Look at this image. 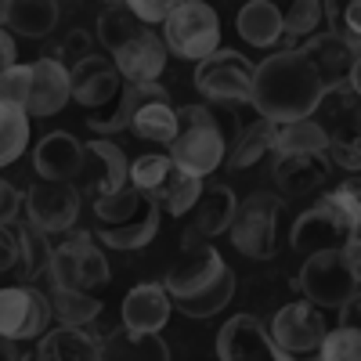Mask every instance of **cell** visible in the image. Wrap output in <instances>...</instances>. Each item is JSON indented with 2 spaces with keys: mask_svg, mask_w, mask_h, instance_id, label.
<instances>
[{
  "mask_svg": "<svg viewBox=\"0 0 361 361\" xmlns=\"http://www.w3.org/2000/svg\"><path fill=\"white\" fill-rule=\"evenodd\" d=\"M141 22L130 15V8L127 4H109L102 15H98V40L109 47V51H116V47H123L130 37H137L141 33Z\"/></svg>",
  "mask_w": 361,
  "mask_h": 361,
  "instance_id": "obj_38",
  "label": "cell"
},
{
  "mask_svg": "<svg viewBox=\"0 0 361 361\" xmlns=\"http://www.w3.org/2000/svg\"><path fill=\"white\" fill-rule=\"evenodd\" d=\"M58 18H62V8L54 4V0H15V4H8V29H15L18 37H47L51 29L58 25Z\"/></svg>",
  "mask_w": 361,
  "mask_h": 361,
  "instance_id": "obj_30",
  "label": "cell"
},
{
  "mask_svg": "<svg viewBox=\"0 0 361 361\" xmlns=\"http://www.w3.org/2000/svg\"><path fill=\"white\" fill-rule=\"evenodd\" d=\"M235 29L246 44L267 51V47L282 44V11L271 4V0H250V4L238 11Z\"/></svg>",
  "mask_w": 361,
  "mask_h": 361,
  "instance_id": "obj_28",
  "label": "cell"
},
{
  "mask_svg": "<svg viewBox=\"0 0 361 361\" xmlns=\"http://www.w3.org/2000/svg\"><path fill=\"white\" fill-rule=\"evenodd\" d=\"M314 209H322V214H329L333 221H340L343 228L357 231V224H361V192H357V180L322 192L318 202H314Z\"/></svg>",
  "mask_w": 361,
  "mask_h": 361,
  "instance_id": "obj_37",
  "label": "cell"
},
{
  "mask_svg": "<svg viewBox=\"0 0 361 361\" xmlns=\"http://www.w3.org/2000/svg\"><path fill=\"white\" fill-rule=\"evenodd\" d=\"M18 209H22L18 188H11L8 180L0 177V224H15L18 221Z\"/></svg>",
  "mask_w": 361,
  "mask_h": 361,
  "instance_id": "obj_43",
  "label": "cell"
},
{
  "mask_svg": "<svg viewBox=\"0 0 361 361\" xmlns=\"http://www.w3.org/2000/svg\"><path fill=\"white\" fill-rule=\"evenodd\" d=\"M322 94H325V83L318 80L314 66L296 47L264 58L253 69L250 105L260 112V119H267L275 127L296 123V119H311Z\"/></svg>",
  "mask_w": 361,
  "mask_h": 361,
  "instance_id": "obj_1",
  "label": "cell"
},
{
  "mask_svg": "<svg viewBox=\"0 0 361 361\" xmlns=\"http://www.w3.org/2000/svg\"><path fill=\"white\" fill-rule=\"evenodd\" d=\"M51 325V304L37 286L0 289V340H40Z\"/></svg>",
  "mask_w": 361,
  "mask_h": 361,
  "instance_id": "obj_13",
  "label": "cell"
},
{
  "mask_svg": "<svg viewBox=\"0 0 361 361\" xmlns=\"http://www.w3.org/2000/svg\"><path fill=\"white\" fill-rule=\"evenodd\" d=\"M282 195L279 192H253L235 206L231 217V243L250 260H271L279 253V217H282Z\"/></svg>",
  "mask_w": 361,
  "mask_h": 361,
  "instance_id": "obj_6",
  "label": "cell"
},
{
  "mask_svg": "<svg viewBox=\"0 0 361 361\" xmlns=\"http://www.w3.org/2000/svg\"><path fill=\"white\" fill-rule=\"evenodd\" d=\"M166 47L152 29H141L137 37H130L123 47L112 51V66L119 73V80L127 83H156L159 73L166 69Z\"/></svg>",
  "mask_w": 361,
  "mask_h": 361,
  "instance_id": "obj_17",
  "label": "cell"
},
{
  "mask_svg": "<svg viewBox=\"0 0 361 361\" xmlns=\"http://www.w3.org/2000/svg\"><path fill=\"white\" fill-rule=\"evenodd\" d=\"M0 102L25 112V102H29V66L15 62L8 73H0Z\"/></svg>",
  "mask_w": 361,
  "mask_h": 361,
  "instance_id": "obj_41",
  "label": "cell"
},
{
  "mask_svg": "<svg viewBox=\"0 0 361 361\" xmlns=\"http://www.w3.org/2000/svg\"><path fill=\"white\" fill-rule=\"evenodd\" d=\"M127 156L123 148L109 137H98L83 145V170L80 177H87V185L94 188V199L98 195H112L119 188H127Z\"/></svg>",
  "mask_w": 361,
  "mask_h": 361,
  "instance_id": "obj_21",
  "label": "cell"
},
{
  "mask_svg": "<svg viewBox=\"0 0 361 361\" xmlns=\"http://www.w3.org/2000/svg\"><path fill=\"white\" fill-rule=\"evenodd\" d=\"M18 361H37V354L33 350H18Z\"/></svg>",
  "mask_w": 361,
  "mask_h": 361,
  "instance_id": "obj_49",
  "label": "cell"
},
{
  "mask_svg": "<svg viewBox=\"0 0 361 361\" xmlns=\"http://www.w3.org/2000/svg\"><path fill=\"white\" fill-rule=\"evenodd\" d=\"M22 209H25V224H33L44 235H66L73 231L76 217H80V192L73 185H51L40 180L22 195Z\"/></svg>",
  "mask_w": 361,
  "mask_h": 361,
  "instance_id": "obj_15",
  "label": "cell"
},
{
  "mask_svg": "<svg viewBox=\"0 0 361 361\" xmlns=\"http://www.w3.org/2000/svg\"><path fill=\"white\" fill-rule=\"evenodd\" d=\"M33 170L51 185H73L83 170V145L66 130L47 134L33 152Z\"/></svg>",
  "mask_w": 361,
  "mask_h": 361,
  "instance_id": "obj_22",
  "label": "cell"
},
{
  "mask_svg": "<svg viewBox=\"0 0 361 361\" xmlns=\"http://www.w3.org/2000/svg\"><path fill=\"white\" fill-rule=\"evenodd\" d=\"M170 296L163 293V286L145 282L134 286L123 300V311H119V325L134 336H148V333H163L170 322Z\"/></svg>",
  "mask_w": 361,
  "mask_h": 361,
  "instance_id": "obj_20",
  "label": "cell"
},
{
  "mask_svg": "<svg viewBox=\"0 0 361 361\" xmlns=\"http://www.w3.org/2000/svg\"><path fill=\"white\" fill-rule=\"evenodd\" d=\"M15 243H18V264H22V279H40L44 271H47V260H51V243H47V235L44 231H37L33 224H25V221H18L15 228Z\"/></svg>",
  "mask_w": 361,
  "mask_h": 361,
  "instance_id": "obj_34",
  "label": "cell"
},
{
  "mask_svg": "<svg viewBox=\"0 0 361 361\" xmlns=\"http://www.w3.org/2000/svg\"><path fill=\"white\" fill-rule=\"evenodd\" d=\"M4 22H8V4L0 0V29H4Z\"/></svg>",
  "mask_w": 361,
  "mask_h": 361,
  "instance_id": "obj_48",
  "label": "cell"
},
{
  "mask_svg": "<svg viewBox=\"0 0 361 361\" xmlns=\"http://www.w3.org/2000/svg\"><path fill=\"white\" fill-rule=\"evenodd\" d=\"M340 11H343L340 18H343V25H347V40H354V44H357V40H361V25H357L361 4H357V0H350V4H347V8H340Z\"/></svg>",
  "mask_w": 361,
  "mask_h": 361,
  "instance_id": "obj_45",
  "label": "cell"
},
{
  "mask_svg": "<svg viewBox=\"0 0 361 361\" xmlns=\"http://www.w3.org/2000/svg\"><path fill=\"white\" fill-rule=\"evenodd\" d=\"M300 293L307 296L311 307H343L350 300H357L361 289V271H354L340 250H325L304 260L300 267Z\"/></svg>",
  "mask_w": 361,
  "mask_h": 361,
  "instance_id": "obj_9",
  "label": "cell"
},
{
  "mask_svg": "<svg viewBox=\"0 0 361 361\" xmlns=\"http://www.w3.org/2000/svg\"><path fill=\"white\" fill-rule=\"evenodd\" d=\"M18 264V243H15V231L11 224H0V275L11 271Z\"/></svg>",
  "mask_w": 361,
  "mask_h": 361,
  "instance_id": "obj_44",
  "label": "cell"
},
{
  "mask_svg": "<svg viewBox=\"0 0 361 361\" xmlns=\"http://www.w3.org/2000/svg\"><path fill=\"white\" fill-rule=\"evenodd\" d=\"M318 361H361V329H333L318 347Z\"/></svg>",
  "mask_w": 361,
  "mask_h": 361,
  "instance_id": "obj_40",
  "label": "cell"
},
{
  "mask_svg": "<svg viewBox=\"0 0 361 361\" xmlns=\"http://www.w3.org/2000/svg\"><path fill=\"white\" fill-rule=\"evenodd\" d=\"M47 304H51V314L58 318V325H66V329H87L102 314V300L90 293H76V289H51Z\"/></svg>",
  "mask_w": 361,
  "mask_h": 361,
  "instance_id": "obj_31",
  "label": "cell"
},
{
  "mask_svg": "<svg viewBox=\"0 0 361 361\" xmlns=\"http://www.w3.org/2000/svg\"><path fill=\"white\" fill-rule=\"evenodd\" d=\"M25 145H29V116L15 105L0 102V170L22 159Z\"/></svg>",
  "mask_w": 361,
  "mask_h": 361,
  "instance_id": "obj_35",
  "label": "cell"
},
{
  "mask_svg": "<svg viewBox=\"0 0 361 361\" xmlns=\"http://www.w3.org/2000/svg\"><path fill=\"white\" fill-rule=\"evenodd\" d=\"M127 130L137 134L141 141H152V145H170L173 141V134H177V109L170 105L166 87L141 83V105L134 109Z\"/></svg>",
  "mask_w": 361,
  "mask_h": 361,
  "instance_id": "obj_19",
  "label": "cell"
},
{
  "mask_svg": "<svg viewBox=\"0 0 361 361\" xmlns=\"http://www.w3.org/2000/svg\"><path fill=\"white\" fill-rule=\"evenodd\" d=\"M159 40H163L166 54L173 51L177 58L199 66L209 54L221 51V18L202 0H180V4L170 8Z\"/></svg>",
  "mask_w": 361,
  "mask_h": 361,
  "instance_id": "obj_5",
  "label": "cell"
},
{
  "mask_svg": "<svg viewBox=\"0 0 361 361\" xmlns=\"http://www.w3.org/2000/svg\"><path fill=\"white\" fill-rule=\"evenodd\" d=\"M228 156V134L221 127V119L209 112L206 105H185L177 109V134L170 141V163L177 170H185L192 177L214 173Z\"/></svg>",
  "mask_w": 361,
  "mask_h": 361,
  "instance_id": "obj_3",
  "label": "cell"
},
{
  "mask_svg": "<svg viewBox=\"0 0 361 361\" xmlns=\"http://www.w3.org/2000/svg\"><path fill=\"white\" fill-rule=\"evenodd\" d=\"M0 361H18V343L0 340Z\"/></svg>",
  "mask_w": 361,
  "mask_h": 361,
  "instance_id": "obj_47",
  "label": "cell"
},
{
  "mask_svg": "<svg viewBox=\"0 0 361 361\" xmlns=\"http://www.w3.org/2000/svg\"><path fill=\"white\" fill-rule=\"evenodd\" d=\"M195 231H188L185 238V257H180L170 275L163 279V293L170 296V307H177L188 318H214L221 314L231 296H235V271L224 264V257L206 246L195 243Z\"/></svg>",
  "mask_w": 361,
  "mask_h": 361,
  "instance_id": "obj_2",
  "label": "cell"
},
{
  "mask_svg": "<svg viewBox=\"0 0 361 361\" xmlns=\"http://www.w3.org/2000/svg\"><path fill=\"white\" fill-rule=\"evenodd\" d=\"M325 22V4L322 0H296L289 4V11L282 15V40H293L296 47L311 40Z\"/></svg>",
  "mask_w": 361,
  "mask_h": 361,
  "instance_id": "obj_36",
  "label": "cell"
},
{
  "mask_svg": "<svg viewBox=\"0 0 361 361\" xmlns=\"http://www.w3.org/2000/svg\"><path fill=\"white\" fill-rule=\"evenodd\" d=\"M329 333V325L322 318L318 307H311L307 300H296V304H286L275 311L267 325V336L282 354L289 357H318V347Z\"/></svg>",
  "mask_w": 361,
  "mask_h": 361,
  "instance_id": "obj_12",
  "label": "cell"
},
{
  "mask_svg": "<svg viewBox=\"0 0 361 361\" xmlns=\"http://www.w3.org/2000/svg\"><path fill=\"white\" fill-rule=\"evenodd\" d=\"M271 173H275V185L282 188V195H289V199L311 195L314 188L325 185L329 159L325 156H279Z\"/></svg>",
  "mask_w": 361,
  "mask_h": 361,
  "instance_id": "obj_25",
  "label": "cell"
},
{
  "mask_svg": "<svg viewBox=\"0 0 361 361\" xmlns=\"http://www.w3.org/2000/svg\"><path fill=\"white\" fill-rule=\"evenodd\" d=\"M296 51L314 66V73L325 83V90H333V87L357 90L361 87V76H357L361 73V51H357L354 40H347L340 33H314L311 40H304Z\"/></svg>",
  "mask_w": 361,
  "mask_h": 361,
  "instance_id": "obj_11",
  "label": "cell"
},
{
  "mask_svg": "<svg viewBox=\"0 0 361 361\" xmlns=\"http://www.w3.org/2000/svg\"><path fill=\"white\" fill-rule=\"evenodd\" d=\"M170 159L163 152H148V156H137L130 166H127V180H130V188L148 195V199H156V192L163 188V180L170 173Z\"/></svg>",
  "mask_w": 361,
  "mask_h": 361,
  "instance_id": "obj_39",
  "label": "cell"
},
{
  "mask_svg": "<svg viewBox=\"0 0 361 361\" xmlns=\"http://www.w3.org/2000/svg\"><path fill=\"white\" fill-rule=\"evenodd\" d=\"M350 235H354L350 228H343L340 221H333L329 214H322V209L311 206L296 217V224L289 231V243H293L296 253L314 257V253H325V250H340Z\"/></svg>",
  "mask_w": 361,
  "mask_h": 361,
  "instance_id": "obj_23",
  "label": "cell"
},
{
  "mask_svg": "<svg viewBox=\"0 0 361 361\" xmlns=\"http://www.w3.org/2000/svg\"><path fill=\"white\" fill-rule=\"evenodd\" d=\"M271 152H275V123L253 119V123H246L243 130L235 134V145H231V152L224 156V163L231 170H246V166L260 163Z\"/></svg>",
  "mask_w": 361,
  "mask_h": 361,
  "instance_id": "obj_29",
  "label": "cell"
},
{
  "mask_svg": "<svg viewBox=\"0 0 361 361\" xmlns=\"http://www.w3.org/2000/svg\"><path fill=\"white\" fill-rule=\"evenodd\" d=\"M253 62L238 51H217L195 66V87L206 102L250 105L253 98Z\"/></svg>",
  "mask_w": 361,
  "mask_h": 361,
  "instance_id": "obj_10",
  "label": "cell"
},
{
  "mask_svg": "<svg viewBox=\"0 0 361 361\" xmlns=\"http://www.w3.org/2000/svg\"><path fill=\"white\" fill-rule=\"evenodd\" d=\"M130 15L141 22V25H156V22H166V15H170V0H130Z\"/></svg>",
  "mask_w": 361,
  "mask_h": 361,
  "instance_id": "obj_42",
  "label": "cell"
},
{
  "mask_svg": "<svg viewBox=\"0 0 361 361\" xmlns=\"http://www.w3.org/2000/svg\"><path fill=\"white\" fill-rule=\"evenodd\" d=\"M221 361H318V357H289L267 336V325L257 314H235L217 333Z\"/></svg>",
  "mask_w": 361,
  "mask_h": 361,
  "instance_id": "obj_14",
  "label": "cell"
},
{
  "mask_svg": "<svg viewBox=\"0 0 361 361\" xmlns=\"http://www.w3.org/2000/svg\"><path fill=\"white\" fill-rule=\"evenodd\" d=\"M311 119L325 130V137H329V152L336 156V163L347 166L350 173H357V170H361L357 90H350V87H333V90H325Z\"/></svg>",
  "mask_w": 361,
  "mask_h": 361,
  "instance_id": "obj_8",
  "label": "cell"
},
{
  "mask_svg": "<svg viewBox=\"0 0 361 361\" xmlns=\"http://www.w3.org/2000/svg\"><path fill=\"white\" fill-rule=\"evenodd\" d=\"M37 361H102V343L87 329H47L37 343Z\"/></svg>",
  "mask_w": 361,
  "mask_h": 361,
  "instance_id": "obj_24",
  "label": "cell"
},
{
  "mask_svg": "<svg viewBox=\"0 0 361 361\" xmlns=\"http://www.w3.org/2000/svg\"><path fill=\"white\" fill-rule=\"evenodd\" d=\"M51 289H76V293H94L109 282V260L94 246L90 231H73L62 246L51 250L47 271Z\"/></svg>",
  "mask_w": 361,
  "mask_h": 361,
  "instance_id": "obj_7",
  "label": "cell"
},
{
  "mask_svg": "<svg viewBox=\"0 0 361 361\" xmlns=\"http://www.w3.org/2000/svg\"><path fill=\"white\" fill-rule=\"evenodd\" d=\"M119 94V73L109 58L87 54L83 62L69 66V98L80 102L83 109H105Z\"/></svg>",
  "mask_w": 361,
  "mask_h": 361,
  "instance_id": "obj_16",
  "label": "cell"
},
{
  "mask_svg": "<svg viewBox=\"0 0 361 361\" xmlns=\"http://www.w3.org/2000/svg\"><path fill=\"white\" fill-rule=\"evenodd\" d=\"M275 152L279 156H325L329 137L314 119H296V123L275 127Z\"/></svg>",
  "mask_w": 361,
  "mask_h": 361,
  "instance_id": "obj_32",
  "label": "cell"
},
{
  "mask_svg": "<svg viewBox=\"0 0 361 361\" xmlns=\"http://www.w3.org/2000/svg\"><path fill=\"white\" fill-rule=\"evenodd\" d=\"M94 217H98V238L112 250H145L159 231V206L134 188L98 195Z\"/></svg>",
  "mask_w": 361,
  "mask_h": 361,
  "instance_id": "obj_4",
  "label": "cell"
},
{
  "mask_svg": "<svg viewBox=\"0 0 361 361\" xmlns=\"http://www.w3.org/2000/svg\"><path fill=\"white\" fill-rule=\"evenodd\" d=\"M235 206H238V199H235V192H231L228 185H209V188H202L199 199H195V206H192V214H195V228H192V231L202 235V238L224 235V231L231 228Z\"/></svg>",
  "mask_w": 361,
  "mask_h": 361,
  "instance_id": "obj_26",
  "label": "cell"
},
{
  "mask_svg": "<svg viewBox=\"0 0 361 361\" xmlns=\"http://www.w3.org/2000/svg\"><path fill=\"white\" fill-rule=\"evenodd\" d=\"M199 192H202V180H199V177H192V173H185V170L170 166V173H166V180H163V188L156 192L152 202H156L159 209H166V214H173V217H185V214H192V206H195Z\"/></svg>",
  "mask_w": 361,
  "mask_h": 361,
  "instance_id": "obj_33",
  "label": "cell"
},
{
  "mask_svg": "<svg viewBox=\"0 0 361 361\" xmlns=\"http://www.w3.org/2000/svg\"><path fill=\"white\" fill-rule=\"evenodd\" d=\"M69 105V66H62L58 58H40L29 66V102L25 116L47 119L54 112H62Z\"/></svg>",
  "mask_w": 361,
  "mask_h": 361,
  "instance_id": "obj_18",
  "label": "cell"
},
{
  "mask_svg": "<svg viewBox=\"0 0 361 361\" xmlns=\"http://www.w3.org/2000/svg\"><path fill=\"white\" fill-rule=\"evenodd\" d=\"M102 361H170V347L159 333L134 336L127 329H116L109 336H98Z\"/></svg>",
  "mask_w": 361,
  "mask_h": 361,
  "instance_id": "obj_27",
  "label": "cell"
},
{
  "mask_svg": "<svg viewBox=\"0 0 361 361\" xmlns=\"http://www.w3.org/2000/svg\"><path fill=\"white\" fill-rule=\"evenodd\" d=\"M11 66H15V40H11V33L0 29V73H8Z\"/></svg>",
  "mask_w": 361,
  "mask_h": 361,
  "instance_id": "obj_46",
  "label": "cell"
}]
</instances>
